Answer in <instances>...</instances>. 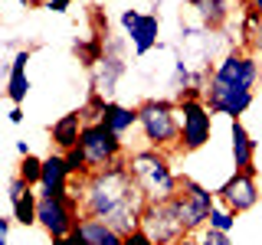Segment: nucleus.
Here are the masks:
<instances>
[{
    "label": "nucleus",
    "mask_w": 262,
    "mask_h": 245,
    "mask_svg": "<svg viewBox=\"0 0 262 245\" xmlns=\"http://www.w3.org/2000/svg\"><path fill=\"white\" fill-rule=\"evenodd\" d=\"M223 85H233V88H243V92H256L259 79H262V62H259V53L252 49H243V46H229L220 62L213 65V76Z\"/></svg>",
    "instance_id": "39448f33"
},
{
    "label": "nucleus",
    "mask_w": 262,
    "mask_h": 245,
    "mask_svg": "<svg viewBox=\"0 0 262 245\" xmlns=\"http://www.w3.org/2000/svg\"><path fill=\"white\" fill-rule=\"evenodd\" d=\"M128 170L135 177V183L141 186L147 203L174 200L180 193V174L170 167V154L154 151V147H141V151L128 154Z\"/></svg>",
    "instance_id": "f03ea898"
},
{
    "label": "nucleus",
    "mask_w": 262,
    "mask_h": 245,
    "mask_svg": "<svg viewBox=\"0 0 262 245\" xmlns=\"http://www.w3.org/2000/svg\"><path fill=\"white\" fill-rule=\"evenodd\" d=\"M16 154H20V157H27V154H33V151H30L27 141H16Z\"/></svg>",
    "instance_id": "2f4dec72"
},
{
    "label": "nucleus",
    "mask_w": 262,
    "mask_h": 245,
    "mask_svg": "<svg viewBox=\"0 0 262 245\" xmlns=\"http://www.w3.org/2000/svg\"><path fill=\"white\" fill-rule=\"evenodd\" d=\"M72 53L79 56V62H82V69H89L92 72L98 62H102V56H105V39L102 36H85V39H76L72 43Z\"/></svg>",
    "instance_id": "4be33fe9"
},
{
    "label": "nucleus",
    "mask_w": 262,
    "mask_h": 245,
    "mask_svg": "<svg viewBox=\"0 0 262 245\" xmlns=\"http://www.w3.org/2000/svg\"><path fill=\"white\" fill-rule=\"evenodd\" d=\"M62 157H66V167H69L72 177H89V174H92V167H89V160H85V154H82V147H72V151L62 154Z\"/></svg>",
    "instance_id": "393cba45"
},
{
    "label": "nucleus",
    "mask_w": 262,
    "mask_h": 245,
    "mask_svg": "<svg viewBox=\"0 0 262 245\" xmlns=\"http://www.w3.org/2000/svg\"><path fill=\"white\" fill-rule=\"evenodd\" d=\"M7 4H23V7H33V0H7Z\"/></svg>",
    "instance_id": "72a5a7b5"
},
{
    "label": "nucleus",
    "mask_w": 262,
    "mask_h": 245,
    "mask_svg": "<svg viewBox=\"0 0 262 245\" xmlns=\"http://www.w3.org/2000/svg\"><path fill=\"white\" fill-rule=\"evenodd\" d=\"M0 245H10V239H0Z\"/></svg>",
    "instance_id": "4c0bfd02"
},
{
    "label": "nucleus",
    "mask_w": 262,
    "mask_h": 245,
    "mask_svg": "<svg viewBox=\"0 0 262 245\" xmlns=\"http://www.w3.org/2000/svg\"><path fill=\"white\" fill-rule=\"evenodd\" d=\"M147 206L141 186L135 183L128 170V157L112 163V167L92 170L85 177V190H82V216H95L108 223L115 232L131 235L141 229V212Z\"/></svg>",
    "instance_id": "f257e3e1"
},
{
    "label": "nucleus",
    "mask_w": 262,
    "mask_h": 245,
    "mask_svg": "<svg viewBox=\"0 0 262 245\" xmlns=\"http://www.w3.org/2000/svg\"><path fill=\"white\" fill-rule=\"evenodd\" d=\"M49 4V0H33V7H46Z\"/></svg>",
    "instance_id": "f704fd0d"
},
{
    "label": "nucleus",
    "mask_w": 262,
    "mask_h": 245,
    "mask_svg": "<svg viewBox=\"0 0 262 245\" xmlns=\"http://www.w3.org/2000/svg\"><path fill=\"white\" fill-rule=\"evenodd\" d=\"M125 72H128L125 53H108V49H105L102 62H98L95 69L89 72V85H92V92L112 98L115 92H118V82L125 79Z\"/></svg>",
    "instance_id": "4468645a"
},
{
    "label": "nucleus",
    "mask_w": 262,
    "mask_h": 245,
    "mask_svg": "<svg viewBox=\"0 0 262 245\" xmlns=\"http://www.w3.org/2000/svg\"><path fill=\"white\" fill-rule=\"evenodd\" d=\"M141 229L151 235L158 245H177L180 239H187V226L180 216L177 200H161V203H147L141 212Z\"/></svg>",
    "instance_id": "0eeeda50"
},
{
    "label": "nucleus",
    "mask_w": 262,
    "mask_h": 245,
    "mask_svg": "<svg viewBox=\"0 0 262 245\" xmlns=\"http://www.w3.org/2000/svg\"><path fill=\"white\" fill-rule=\"evenodd\" d=\"M69 183H72V174L66 167L62 154L53 151L49 157H43V180H39L36 190L39 193H62V190H69Z\"/></svg>",
    "instance_id": "aec40b11"
},
{
    "label": "nucleus",
    "mask_w": 262,
    "mask_h": 245,
    "mask_svg": "<svg viewBox=\"0 0 262 245\" xmlns=\"http://www.w3.org/2000/svg\"><path fill=\"white\" fill-rule=\"evenodd\" d=\"M207 226H210V229H216V232L233 235V229H236V212L216 203V206H213V212H210V223H207Z\"/></svg>",
    "instance_id": "b1692460"
},
{
    "label": "nucleus",
    "mask_w": 262,
    "mask_h": 245,
    "mask_svg": "<svg viewBox=\"0 0 262 245\" xmlns=\"http://www.w3.org/2000/svg\"><path fill=\"white\" fill-rule=\"evenodd\" d=\"M72 235L79 239V245H125V235L115 232L108 223H102L95 216H82Z\"/></svg>",
    "instance_id": "6ab92c4d"
},
{
    "label": "nucleus",
    "mask_w": 262,
    "mask_h": 245,
    "mask_svg": "<svg viewBox=\"0 0 262 245\" xmlns=\"http://www.w3.org/2000/svg\"><path fill=\"white\" fill-rule=\"evenodd\" d=\"M82 219V200L72 190L62 193H39V209H36V226L49 239H66L76 232Z\"/></svg>",
    "instance_id": "20e7f679"
},
{
    "label": "nucleus",
    "mask_w": 262,
    "mask_h": 245,
    "mask_svg": "<svg viewBox=\"0 0 262 245\" xmlns=\"http://www.w3.org/2000/svg\"><path fill=\"white\" fill-rule=\"evenodd\" d=\"M174 200H177V206H180V216H184V226H187V232H190V235H196V232L207 229L210 212L220 203L216 200V190L196 183L193 177H180V193L174 196Z\"/></svg>",
    "instance_id": "423d86ee"
},
{
    "label": "nucleus",
    "mask_w": 262,
    "mask_h": 245,
    "mask_svg": "<svg viewBox=\"0 0 262 245\" xmlns=\"http://www.w3.org/2000/svg\"><path fill=\"white\" fill-rule=\"evenodd\" d=\"M79 147H82V154H85V160H89V167H92V170L112 167V163H118V160L128 157L125 137L112 134L105 125H85V128H82Z\"/></svg>",
    "instance_id": "1a4fd4ad"
},
{
    "label": "nucleus",
    "mask_w": 262,
    "mask_h": 245,
    "mask_svg": "<svg viewBox=\"0 0 262 245\" xmlns=\"http://www.w3.org/2000/svg\"><path fill=\"white\" fill-rule=\"evenodd\" d=\"M177 245H200V239H196V235H187V239H180Z\"/></svg>",
    "instance_id": "473e14b6"
},
{
    "label": "nucleus",
    "mask_w": 262,
    "mask_h": 245,
    "mask_svg": "<svg viewBox=\"0 0 262 245\" xmlns=\"http://www.w3.org/2000/svg\"><path fill=\"white\" fill-rule=\"evenodd\" d=\"M203 102H207V108H210L213 114H223V118L236 121V118H243V114L252 108L256 92H243V88H233V85H223V82L210 79Z\"/></svg>",
    "instance_id": "f8f14e48"
},
{
    "label": "nucleus",
    "mask_w": 262,
    "mask_h": 245,
    "mask_svg": "<svg viewBox=\"0 0 262 245\" xmlns=\"http://www.w3.org/2000/svg\"><path fill=\"white\" fill-rule=\"evenodd\" d=\"M10 229H13V216L0 219V239H10Z\"/></svg>",
    "instance_id": "c85d7f7f"
},
{
    "label": "nucleus",
    "mask_w": 262,
    "mask_h": 245,
    "mask_svg": "<svg viewBox=\"0 0 262 245\" xmlns=\"http://www.w3.org/2000/svg\"><path fill=\"white\" fill-rule=\"evenodd\" d=\"M252 7H256V10H259V13H262V0H256V4H252Z\"/></svg>",
    "instance_id": "e433bc0d"
},
{
    "label": "nucleus",
    "mask_w": 262,
    "mask_h": 245,
    "mask_svg": "<svg viewBox=\"0 0 262 245\" xmlns=\"http://www.w3.org/2000/svg\"><path fill=\"white\" fill-rule=\"evenodd\" d=\"M7 203H10V216L13 223L20 226H36V209H39V190L36 186H30L23 177H10V183H7Z\"/></svg>",
    "instance_id": "ddd939ff"
},
{
    "label": "nucleus",
    "mask_w": 262,
    "mask_h": 245,
    "mask_svg": "<svg viewBox=\"0 0 262 245\" xmlns=\"http://www.w3.org/2000/svg\"><path fill=\"white\" fill-rule=\"evenodd\" d=\"M154 4H158V0H154Z\"/></svg>",
    "instance_id": "58836bf2"
},
{
    "label": "nucleus",
    "mask_w": 262,
    "mask_h": 245,
    "mask_svg": "<svg viewBox=\"0 0 262 245\" xmlns=\"http://www.w3.org/2000/svg\"><path fill=\"white\" fill-rule=\"evenodd\" d=\"M69 7H72V0H49L43 10H49V13H69Z\"/></svg>",
    "instance_id": "cd10ccee"
},
{
    "label": "nucleus",
    "mask_w": 262,
    "mask_h": 245,
    "mask_svg": "<svg viewBox=\"0 0 262 245\" xmlns=\"http://www.w3.org/2000/svg\"><path fill=\"white\" fill-rule=\"evenodd\" d=\"M138 131L144 147L164 154H180V105L174 98H144L138 105Z\"/></svg>",
    "instance_id": "7ed1b4c3"
},
{
    "label": "nucleus",
    "mask_w": 262,
    "mask_h": 245,
    "mask_svg": "<svg viewBox=\"0 0 262 245\" xmlns=\"http://www.w3.org/2000/svg\"><path fill=\"white\" fill-rule=\"evenodd\" d=\"M229 157H233V170H256V141L246 131L243 118L229 121Z\"/></svg>",
    "instance_id": "f3484780"
},
{
    "label": "nucleus",
    "mask_w": 262,
    "mask_h": 245,
    "mask_svg": "<svg viewBox=\"0 0 262 245\" xmlns=\"http://www.w3.org/2000/svg\"><path fill=\"white\" fill-rule=\"evenodd\" d=\"M180 105V154H196L213 137V111L203 98H187Z\"/></svg>",
    "instance_id": "6e6552de"
},
{
    "label": "nucleus",
    "mask_w": 262,
    "mask_h": 245,
    "mask_svg": "<svg viewBox=\"0 0 262 245\" xmlns=\"http://www.w3.org/2000/svg\"><path fill=\"white\" fill-rule=\"evenodd\" d=\"M33 59V49H16L13 53V59L10 65H7V102L10 105H23L27 102V95H30V76H27V65Z\"/></svg>",
    "instance_id": "2eb2a0df"
},
{
    "label": "nucleus",
    "mask_w": 262,
    "mask_h": 245,
    "mask_svg": "<svg viewBox=\"0 0 262 245\" xmlns=\"http://www.w3.org/2000/svg\"><path fill=\"white\" fill-rule=\"evenodd\" d=\"M98 125H105L112 131V134H118V137H125L131 128H138V105H121V102H112L105 105V111H102V121Z\"/></svg>",
    "instance_id": "412c9836"
},
{
    "label": "nucleus",
    "mask_w": 262,
    "mask_h": 245,
    "mask_svg": "<svg viewBox=\"0 0 262 245\" xmlns=\"http://www.w3.org/2000/svg\"><path fill=\"white\" fill-rule=\"evenodd\" d=\"M196 239H200V245H233V239H229L226 232H216V229H203V232H196Z\"/></svg>",
    "instance_id": "a878e982"
},
{
    "label": "nucleus",
    "mask_w": 262,
    "mask_h": 245,
    "mask_svg": "<svg viewBox=\"0 0 262 245\" xmlns=\"http://www.w3.org/2000/svg\"><path fill=\"white\" fill-rule=\"evenodd\" d=\"M239 4H243V7H252V4H256V0H239Z\"/></svg>",
    "instance_id": "c9c22d12"
},
{
    "label": "nucleus",
    "mask_w": 262,
    "mask_h": 245,
    "mask_svg": "<svg viewBox=\"0 0 262 245\" xmlns=\"http://www.w3.org/2000/svg\"><path fill=\"white\" fill-rule=\"evenodd\" d=\"M187 10L200 20V30L220 33L233 20V4L229 0H187Z\"/></svg>",
    "instance_id": "dca6fc26"
},
{
    "label": "nucleus",
    "mask_w": 262,
    "mask_h": 245,
    "mask_svg": "<svg viewBox=\"0 0 262 245\" xmlns=\"http://www.w3.org/2000/svg\"><path fill=\"white\" fill-rule=\"evenodd\" d=\"M125 245H158L151 239V235L144 232V229H138V232H131V235H125Z\"/></svg>",
    "instance_id": "bb28decb"
},
{
    "label": "nucleus",
    "mask_w": 262,
    "mask_h": 245,
    "mask_svg": "<svg viewBox=\"0 0 262 245\" xmlns=\"http://www.w3.org/2000/svg\"><path fill=\"white\" fill-rule=\"evenodd\" d=\"M82 128H85V118H82V111H66L59 118L53 121V128H49V141L59 154L72 151V147H79V137H82Z\"/></svg>",
    "instance_id": "a211bd4d"
},
{
    "label": "nucleus",
    "mask_w": 262,
    "mask_h": 245,
    "mask_svg": "<svg viewBox=\"0 0 262 245\" xmlns=\"http://www.w3.org/2000/svg\"><path fill=\"white\" fill-rule=\"evenodd\" d=\"M118 23H121V30H125V36H128V43L131 49H135V56L138 59H144L147 53H154V49L161 46V16L158 10H121L118 16Z\"/></svg>",
    "instance_id": "9d476101"
},
{
    "label": "nucleus",
    "mask_w": 262,
    "mask_h": 245,
    "mask_svg": "<svg viewBox=\"0 0 262 245\" xmlns=\"http://www.w3.org/2000/svg\"><path fill=\"white\" fill-rule=\"evenodd\" d=\"M53 245H79L76 235H66V239H53Z\"/></svg>",
    "instance_id": "7c9ffc66"
},
{
    "label": "nucleus",
    "mask_w": 262,
    "mask_h": 245,
    "mask_svg": "<svg viewBox=\"0 0 262 245\" xmlns=\"http://www.w3.org/2000/svg\"><path fill=\"white\" fill-rule=\"evenodd\" d=\"M7 118H10V125H20V121H23V108H20V105H10Z\"/></svg>",
    "instance_id": "c756f323"
},
{
    "label": "nucleus",
    "mask_w": 262,
    "mask_h": 245,
    "mask_svg": "<svg viewBox=\"0 0 262 245\" xmlns=\"http://www.w3.org/2000/svg\"><path fill=\"white\" fill-rule=\"evenodd\" d=\"M16 177H23L30 186H39V180H43V157H36V154L20 157V163H16Z\"/></svg>",
    "instance_id": "5701e85b"
},
{
    "label": "nucleus",
    "mask_w": 262,
    "mask_h": 245,
    "mask_svg": "<svg viewBox=\"0 0 262 245\" xmlns=\"http://www.w3.org/2000/svg\"><path fill=\"white\" fill-rule=\"evenodd\" d=\"M259 183H256V170H233L223 183L216 186V200L220 206L233 209L236 216H243V212H249L252 206L259 203Z\"/></svg>",
    "instance_id": "9b49d317"
}]
</instances>
